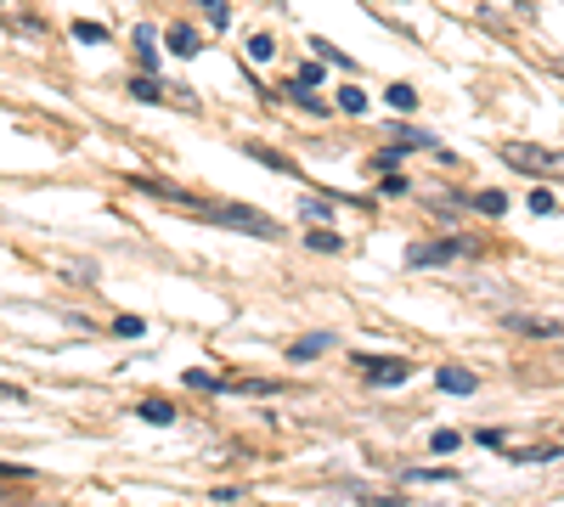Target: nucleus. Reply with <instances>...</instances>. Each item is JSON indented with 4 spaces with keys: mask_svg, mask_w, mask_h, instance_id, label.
<instances>
[{
    "mask_svg": "<svg viewBox=\"0 0 564 507\" xmlns=\"http://www.w3.org/2000/svg\"><path fill=\"white\" fill-rule=\"evenodd\" d=\"M406 187H412L406 175H384V187H379V192H384V198H406Z\"/></svg>",
    "mask_w": 564,
    "mask_h": 507,
    "instance_id": "19",
    "label": "nucleus"
},
{
    "mask_svg": "<svg viewBox=\"0 0 564 507\" xmlns=\"http://www.w3.org/2000/svg\"><path fill=\"white\" fill-rule=\"evenodd\" d=\"M457 445H463V434H452V429H435V434H430V451H441V456L457 451Z\"/></svg>",
    "mask_w": 564,
    "mask_h": 507,
    "instance_id": "14",
    "label": "nucleus"
},
{
    "mask_svg": "<svg viewBox=\"0 0 564 507\" xmlns=\"http://www.w3.org/2000/svg\"><path fill=\"white\" fill-rule=\"evenodd\" d=\"M412 485H441V480H452V469H417V474H406Z\"/></svg>",
    "mask_w": 564,
    "mask_h": 507,
    "instance_id": "18",
    "label": "nucleus"
},
{
    "mask_svg": "<svg viewBox=\"0 0 564 507\" xmlns=\"http://www.w3.org/2000/svg\"><path fill=\"white\" fill-rule=\"evenodd\" d=\"M475 209H480V214H502V209H508V198H502V192H480V198H475Z\"/></svg>",
    "mask_w": 564,
    "mask_h": 507,
    "instance_id": "17",
    "label": "nucleus"
},
{
    "mask_svg": "<svg viewBox=\"0 0 564 507\" xmlns=\"http://www.w3.org/2000/svg\"><path fill=\"white\" fill-rule=\"evenodd\" d=\"M339 108H345V113H361V108H367L361 85H345V90H339Z\"/></svg>",
    "mask_w": 564,
    "mask_h": 507,
    "instance_id": "16",
    "label": "nucleus"
},
{
    "mask_svg": "<svg viewBox=\"0 0 564 507\" xmlns=\"http://www.w3.org/2000/svg\"><path fill=\"white\" fill-rule=\"evenodd\" d=\"M0 400H23V389H12V384H0Z\"/></svg>",
    "mask_w": 564,
    "mask_h": 507,
    "instance_id": "26",
    "label": "nucleus"
},
{
    "mask_svg": "<svg viewBox=\"0 0 564 507\" xmlns=\"http://www.w3.org/2000/svg\"><path fill=\"white\" fill-rule=\"evenodd\" d=\"M135 418H141V423H153V429H164V423H175V406H170V400H141V406H135Z\"/></svg>",
    "mask_w": 564,
    "mask_h": 507,
    "instance_id": "7",
    "label": "nucleus"
},
{
    "mask_svg": "<svg viewBox=\"0 0 564 507\" xmlns=\"http://www.w3.org/2000/svg\"><path fill=\"white\" fill-rule=\"evenodd\" d=\"M74 34H79L85 45H102V40H108V29H102V23H90V18H85V23H74Z\"/></svg>",
    "mask_w": 564,
    "mask_h": 507,
    "instance_id": "15",
    "label": "nucleus"
},
{
    "mask_svg": "<svg viewBox=\"0 0 564 507\" xmlns=\"http://www.w3.org/2000/svg\"><path fill=\"white\" fill-rule=\"evenodd\" d=\"M327 344H334V333H305V339L289 344V361H311V355H322Z\"/></svg>",
    "mask_w": 564,
    "mask_h": 507,
    "instance_id": "6",
    "label": "nucleus"
},
{
    "mask_svg": "<svg viewBox=\"0 0 564 507\" xmlns=\"http://www.w3.org/2000/svg\"><path fill=\"white\" fill-rule=\"evenodd\" d=\"M204 214L220 220V225H238V232H249V238H276V220H265V214H254L243 203H220V209H204Z\"/></svg>",
    "mask_w": 564,
    "mask_h": 507,
    "instance_id": "2",
    "label": "nucleus"
},
{
    "mask_svg": "<svg viewBox=\"0 0 564 507\" xmlns=\"http://www.w3.org/2000/svg\"><path fill=\"white\" fill-rule=\"evenodd\" d=\"M502 158L513 169H531V175H564V153H536L525 142H502Z\"/></svg>",
    "mask_w": 564,
    "mask_h": 507,
    "instance_id": "3",
    "label": "nucleus"
},
{
    "mask_svg": "<svg viewBox=\"0 0 564 507\" xmlns=\"http://www.w3.org/2000/svg\"><path fill=\"white\" fill-rule=\"evenodd\" d=\"M390 108H395V113H412V108H417V90H412V85H390Z\"/></svg>",
    "mask_w": 564,
    "mask_h": 507,
    "instance_id": "10",
    "label": "nucleus"
},
{
    "mask_svg": "<svg viewBox=\"0 0 564 507\" xmlns=\"http://www.w3.org/2000/svg\"><path fill=\"white\" fill-rule=\"evenodd\" d=\"M508 328H520V333H558V321H536V316H508Z\"/></svg>",
    "mask_w": 564,
    "mask_h": 507,
    "instance_id": "9",
    "label": "nucleus"
},
{
    "mask_svg": "<svg viewBox=\"0 0 564 507\" xmlns=\"http://www.w3.org/2000/svg\"><path fill=\"white\" fill-rule=\"evenodd\" d=\"M300 214H305V220H327V203H316V198H305V203H300Z\"/></svg>",
    "mask_w": 564,
    "mask_h": 507,
    "instance_id": "24",
    "label": "nucleus"
},
{
    "mask_svg": "<svg viewBox=\"0 0 564 507\" xmlns=\"http://www.w3.org/2000/svg\"><path fill=\"white\" fill-rule=\"evenodd\" d=\"M130 97H135V102H164V90H159L153 79H130Z\"/></svg>",
    "mask_w": 564,
    "mask_h": 507,
    "instance_id": "11",
    "label": "nucleus"
},
{
    "mask_svg": "<svg viewBox=\"0 0 564 507\" xmlns=\"http://www.w3.org/2000/svg\"><path fill=\"white\" fill-rule=\"evenodd\" d=\"M435 384H441L446 395H475V373H468V366H441Z\"/></svg>",
    "mask_w": 564,
    "mask_h": 507,
    "instance_id": "5",
    "label": "nucleus"
},
{
    "mask_svg": "<svg viewBox=\"0 0 564 507\" xmlns=\"http://www.w3.org/2000/svg\"><path fill=\"white\" fill-rule=\"evenodd\" d=\"M164 40H170V52H181V57H198V34H193V29H181V23H175Z\"/></svg>",
    "mask_w": 564,
    "mask_h": 507,
    "instance_id": "8",
    "label": "nucleus"
},
{
    "mask_svg": "<svg viewBox=\"0 0 564 507\" xmlns=\"http://www.w3.org/2000/svg\"><path fill=\"white\" fill-rule=\"evenodd\" d=\"M186 384H193V389H226L220 378H209V373H186Z\"/></svg>",
    "mask_w": 564,
    "mask_h": 507,
    "instance_id": "23",
    "label": "nucleus"
},
{
    "mask_svg": "<svg viewBox=\"0 0 564 507\" xmlns=\"http://www.w3.org/2000/svg\"><path fill=\"white\" fill-rule=\"evenodd\" d=\"M198 7L209 12V23H215V29H226V0H198Z\"/></svg>",
    "mask_w": 564,
    "mask_h": 507,
    "instance_id": "20",
    "label": "nucleus"
},
{
    "mask_svg": "<svg viewBox=\"0 0 564 507\" xmlns=\"http://www.w3.org/2000/svg\"><path fill=\"white\" fill-rule=\"evenodd\" d=\"M452 254H463L457 238H446V243H423V249H406V265H446Z\"/></svg>",
    "mask_w": 564,
    "mask_h": 507,
    "instance_id": "4",
    "label": "nucleus"
},
{
    "mask_svg": "<svg viewBox=\"0 0 564 507\" xmlns=\"http://www.w3.org/2000/svg\"><path fill=\"white\" fill-rule=\"evenodd\" d=\"M531 209H536V214H553V192L536 187V192H531Z\"/></svg>",
    "mask_w": 564,
    "mask_h": 507,
    "instance_id": "22",
    "label": "nucleus"
},
{
    "mask_svg": "<svg viewBox=\"0 0 564 507\" xmlns=\"http://www.w3.org/2000/svg\"><path fill=\"white\" fill-rule=\"evenodd\" d=\"M305 243H311V249H322V254H334V249H339V238H334V232H311Z\"/></svg>",
    "mask_w": 564,
    "mask_h": 507,
    "instance_id": "21",
    "label": "nucleus"
},
{
    "mask_svg": "<svg viewBox=\"0 0 564 507\" xmlns=\"http://www.w3.org/2000/svg\"><path fill=\"white\" fill-rule=\"evenodd\" d=\"M113 333H119V339H141V333H148V321H141V316H119Z\"/></svg>",
    "mask_w": 564,
    "mask_h": 507,
    "instance_id": "13",
    "label": "nucleus"
},
{
    "mask_svg": "<svg viewBox=\"0 0 564 507\" xmlns=\"http://www.w3.org/2000/svg\"><path fill=\"white\" fill-rule=\"evenodd\" d=\"M356 366H361V378H367V384H379V389L412 378V361H406V355H356Z\"/></svg>",
    "mask_w": 564,
    "mask_h": 507,
    "instance_id": "1",
    "label": "nucleus"
},
{
    "mask_svg": "<svg viewBox=\"0 0 564 507\" xmlns=\"http://www.w3.org/2000/svg\"><path fill=\"white\" fill-rule=\"evenodd\" d=\"M249 57H254V63H271V57H276V40H271V34H254V40H249Z\"/></svg>",
    "mask_w": 564,
    "mask_h": 507,
    "instance_id": "12",
    "label": "nucleus"
},
{
    "mask_svg": "<svg viewBox=\"0 0 564 507\" xmlns=\"http://www.w3.org/2000/svg\"><path fill=\"white\" fill-rule=\"evenodd\" d=\"M401 153H406V147H384V153L372 158V164H379V169H395V158H401Z\"/></svg>",
    "mask_w": 564,
    "mask_h": 507,
    "instance_id": "25",
    "label": "nucleus"
}]
</instances>
